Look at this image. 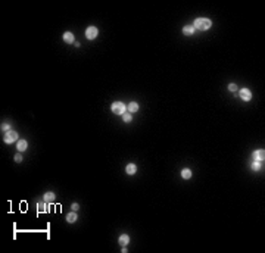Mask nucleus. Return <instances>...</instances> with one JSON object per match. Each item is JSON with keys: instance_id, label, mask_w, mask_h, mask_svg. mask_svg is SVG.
I'll list each match as a JSON object with an SVG mask.
<instances>
[{"instance_id": "f257e3e1", "label": "nucleus", "mask_w": 265, "mask_h": 253, "mask_svg": "<svg viewBox=\"0 0 265 253\" xmlns=\"http://www.w3.org/2000/svg\"><path fill=\"white\" fill-rule=\"evenodd\" d=\"M211 25H212V22L208 18H197L194 21V24H193L194 30H199V31H206V30L211 28Z\"/></svg>"}, {"instance_id": "f03ea898", "label": "nucleus", "mask_w": 265, "mask_h": 253, "mask_svg": "<svg viewBox=\"0 0 265 253\" xmlns=\"http://www.w3.org/2000/svg\"><path fill=\"white\" fill-rule=\"evenodd\" d=\"M112 112L115 113V115H124L125 112H127V106L122 103V102H114L112 103Z\"/></svg>"}, {"instance_id": "7ed1b4c3", "label": "nucleus", "mask_w": 265, "mask_h": 253, "mask_svg": "<svg viewBox=\"0 0 265 253\" xmlns=\"http://www.w3.org/2000/svg\"><path fill=\"white\" fill-rule=\"evenodd\" d=\"M265 159V150L259 149V150H255L253 155H252V160L253 162H264Z\"/></svg>"}, {"instance_id": "20e7f679", "label": "nucleus", "mask_w": 265, "mask_h": 253, "mask_svg": "<svg viewBox=\"0 0 265 253\" xmlns=\"http://www.w3.org/2000/svg\"><path fill=\"white\" fill-rule=\"evenodd\" d=\"M16 139H18V132H16V131H6V135H5L3 141L8 143V144H10V143H13Z\"/></svg>"}, {"instance_id": "39448f33", "label": "nucleus", "mask_w": 265, "mask_h": 253, "mask_svg": "<svg viewBox=\"0 0 265 253\" xmlns=\"http://www.w3.org/2000/svg\"><path fill=\"white\" fill-rule=\"evenodd\" d=\"M97 34H99V30H97L96 27H88V28L85 30V37H87L88 40H94V38L97 37Z\"/></svg>"}, {"instance_id": "423d86ee", "label": "nucleus", "mask_w": 265, "mask_h": 253, "mask_svg": "<svg viewBox=\"0 0 265 253\" xmlns=\"http://www.w3.org/2000/svg\"><path fill=\"white\" fill-rule=\"evenodd\" d=\"M239 94H240V97L245 100V102H249V100L252 99V91H250L249 88H241V90L239 91Z\"/></svg>"}, {"instance_id": "0eeeda50", "label": "nucleus", "mask_w": 265, "mask_h": 253, "mask_svg": "<svg viewBox=\"0 0 265 253\" xmlns=\"http://www.w3.org/2000/svg\"><path fill=\"white\" fill-rule=\"evenodd\" d=\"M27 147H28L27 140H19V141L16 143V149H18L19 152H25V150H27Z\"/></svg>"}, {"instance_id": "6e6552de", "label": "nucleus", "mask_w": 265, "mask_h": 253, "mask_svg": "<svg viewBox=\"0 0 265 253\" xmlns=\"http://www.w3.org/2000/svg\"><path fill=\"white\" fill-rule=\"evenodd\" d=\"M63 41L68 43V44H72V43H74V34L69 33V31H66V33L63 34Z\"/></svg>"}, {"instance_id": "1a4fd4ad", "label": "nucleus", "mask_w": 265, "mask_h": 253, "mask_svg": "<svg viewBox=\"0 0 265 253\" xmlns=\"http://www.w3.org/2000/svg\"><path fill=\"white\" fill-rule=\"evenodd\" d=\"M127 110H128L130 113H134V112L139 110V105H137L136 102H131V103L127 105Z\"/></svg>"}, {"instance_id": "9d476101", "label": "nucleus", "mask_w": 265, "mask_h": 253, "mask_svg": "<svg viewBox=\"0 0 265 253\" xmlns=\"http://www.w3.org/2000/svg\"><path fill=\"white\" fill-rule=\"evenodd\" d=\"M125 171H127L128 175H134V174L137 172V166H136L134 164H128L127 168H125Z\"/></svg>"}, {"instance_id": "9b49d317", "label": "nucleus", "mask_w": 265, "mask_h": 253, "mask_svg": "<svg viewBox=\"0 0 265 253\" xmlns=\"http://www.w3.org/2000/svg\"><path fill=\"white\" fill-rule=\"evenodd\" d=\"M118 243H119L121 246H127V244L130 243V237H128L127 234H121L119 238H118Z\"/></svg>"}, {"instance_id": "f8f14e48", "label": "nucleus", "mask_w": 265, "mask_h": 253, "mask_svg": "<svg viewBox=\"0 0 265 253\" xmlns=\"http://www.w3.org/2000/svg\"><path fill=\"white\" fill-rule=\"evenodd\" d=\"M47 202H38L37 203V211L38 212H47L49 209H47V204H46Z\"/></svg>"}, {"instance_id": "ddd939ff", "label": "nucleus", "mask_w": 265, "mask_h": 253, "mask_svg": "<svg viewBox=\"0 0 265 253\" xmlns=\"http://www.w3.org/2000/svg\"><path fill=\"white\" fill-rule=\"evenodd\" d=\"M66 221H68L69 224H74V222L77 221V213H75V211H72V212H69L68 215H66Z\"/></svg>"}, {"instance_id": "4468645a", "label": "nucleus", "mask_w": 265, "mask_h": 253, "mask_svg": "<svg viewBox=\"0 0 265 253\" xmlns=\"http://www.w3.org/2000/svg\"><path fill=\"white\" fill-rule=\"evenodd\" d=\"M194 27L193 25H186L184 28H183V33L186 34V35H191V34H194Z\"/></svg>"}, {"instance_id": "2eb2a0df", "label": "nucleus", "mask_w": 265, "mask_h": 253, "mask_svg": "<svg viewBox=\"0 0 265 253\" xmlns=\"http://www.w3.org/2000/svg\"><path fill=\"white\" fill-rule=\"evenodd\" d=\"M264 166V162H250V169L252 171H259Z\"/></svg>"}, {"instance_id": "dca6fc26", "label": "nucleus", "mask_w": 265, "mask_h": 253, "mask_svg": "<svg viewBox=\"0 0 265 253\" xmlns=\"http://www.w3.org/2000/svg\"><path fill=\"white\" fill-rule=\"evenodd\" d=\"M55 197H56V196H55V193L47 191L46 194H44V202H47V203H49V202H53V200H55Z\"/></svg>"}, {"instance_id": "f3484780", "label": "nucleus", "mask_w": 265, "mask_h": 253, "mask_svg": "<svg viewBox=\"0 0 265 253\" xmlns=\"http://www.w3.org/2000/svg\"><path fill=\"white\" fill-rule=\"evenodd\" d=\"M181 177H183L184 180L191 178V171H190V169H187V168H186V169H183V171H181Z\"/></svg>"}, {"instance_id": "a211bd4d", "label": "nucleus", "mask_w": 265, "mask_h": 253, "mask_svg": "<svg viewBox=\"0 0 265 253\" xmlns=\"http://www.w3.org/2000/svg\"><path fill=\"white\" fill-rule=\"evenodd\" d=\"M122 119H124L125 122H131V119H132V113H130V112H125V113L122 115Z\"/></svg>"}, {"instance_id": "6ab92c4d", "label": "nucleus", "mask_w": 265, "mask_h": 253, "mask_svg": "<svg viewBox=\"0 0 265 253\" xmlns=\"http://www.w3.org/2000/svg\"><path fill=\"white\" fill-rule=\"evenodd\" d=\"M13 159H15V162H22V155L21 153H16Z\"/></svg>"}, {"instance_id": "aec40b11", "label": "nucleus", "mask_w": 265, "mask_h": 253, "mask_svg": "<svg viewBox=\"0 0 265 253\" xmlns=\"http://www.w3.org/2000/svg\"><path fill=\"white\" fill-rule=\"evenodd\" d=\"M228 90H230V91H237V85H236V84H230V85H228Z\"/></svg>"}, {"instance_id": "412c9836", "label": "nucleus", "mask_w": 265, "mask_h": 253, "mask_svg": "<svg viewBox=\"0 0 265 253\" xmlns=\"http://www.w3.org/2000/svg\"><path fill=\"white\" fill-rule=\"evenodd\" d=\"M9 127H10L9 124H2V131H10Z\"/></svg>"}, {"instance_id": "4be33fe9", "label": "nucleus", "mask_w": 265, "mask_h": 253, "mask_svg": "<svg viewBox=\"0 0 265 253\" xmlns=\"http://www.w3.org/2000/svg\"><path fill=\"white\" fill-rule=\"evenodd\" d=\"M78 208H80V206H78V203H72V206H71V209H72V211H77Z\"/></svg>"}]
</instances>
